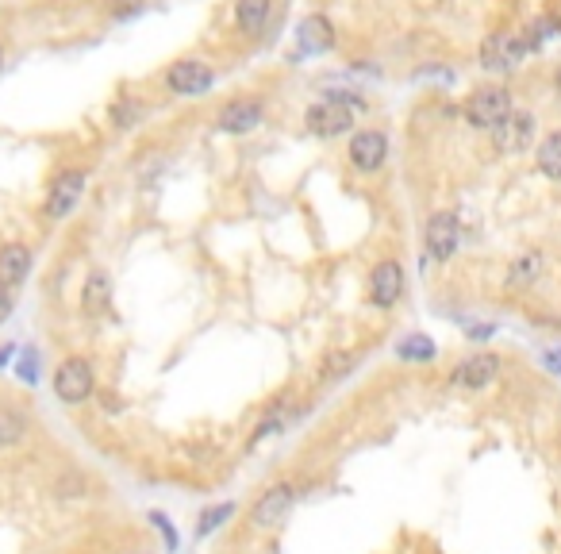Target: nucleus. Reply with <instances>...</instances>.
<instances>
[{
  "mask_svg": "<svg viewBox=\"0 0 561 554\" xmlns=\"http://www.w3.org/2000/svg\"><path fill=\"white\" fill-rule=\"evenodd\" d=\"M535 39H531V31L527 27H512V31H492L481 39V51H477V62H481V70L488 74H512L519 70L531 54H535Z\"/></svg>",
  "mask_w": 561,
  "mask_h": 554,
  "instance_id": "nucleus-1",
  "label": "nucleus"
},
{
  "mask_svg": "<svg viewBox=\"0 0 561 554\" xmlns=\"http://www.w3.org/2000/svg\"><path fill=\"white\" fill-rule=\"evenodd\" d=\"M515 112V93L508 85H477L462 104V120L473 131H496Z\"/></svg>",
  "mask_w": 561,
  "mask_h": 554,
  "instance_id": "nucleus-2",
  "label": "nucleus"
},
{
  "mask_svg": "<svg viewBox=\"0 0 561 554\" xmlns=\"http://www.w3.org/2000/svg\"><path fill=\"white\" fill-rule=\"evenodd\" d=\"M354 108H366L358 97H346V93H327L323 101H316L308 108V131L316 139H335L346 135L354 127Z\"/></svg>",
  "mask_w": 561,
  "mask_h": 554,
  "instance_id": "nucleus-3",
  "label": "nucleus"
},
{
  "mask_svg": "<svg viewBox=\"0 0 561 554\" xmlns=\"http://www.w3.org/2000/svg\"><path fill=\"white\" fill-rule=\"evenodd\" d=\"M488 139H492V151H496V154H508V158L535 151V143H538V116L531 112V108H515L512 116H508L504 124L496 127V131H488Z\"/></svg>",
  "mask_w": 561,
  "mask_h": 554,
  "instance_id": "nucleus-4",
  "label": "nucleus"
},
{
  "mask_svg": "<svg viewBox=\"0 0 561 554\" xmlns=\"http://www.w3.org/2000/svg\"><path fill=\"white\" fill-rule=\"evenodd\" d=\"M97 389V374H93V362L89 358H66L58 370H54V393L58 401L66 404H85Z\"/></svg>",
  "mask_w": 561,
  "mask_h": 554,
  "instance_id": "nucleus-5",
  "label": "nucleus"
},
{
  "mask_svg": "<svg viewBox=\"0 0 561 554\" xmlns=\"http://www.w3.org/2000/svg\"><path fill=\"white\" fill-rule=\"evenodd\" d=\"M212 85H216V70L208 62H200V58H181V62H173L166 70V89L173 97H189L193 101V97H204Z\"/></svg>",
  "mask_w": 561,
  "mask_h": 554,
  "instance_id": "nucleus-6",
  "label": "nucleus"
},
{
  "mask_svg": "<svg viewBox=\"0 0 561 554\" xmlns=\"http://www.w3.org/2000/svg\"><path fill=\"white\" fill-rule=\"evenodd\" d=\"M423 247L435 262H450L462 247V220L454 212H435L423 227Z\"/></svg>",
  "mask_w": 561,
  "mask_h": 554,
  "instance_id": "nucleus-7",
  "label": "nucleus"
},
{
  "mask_svg": "<svg viewBox=\"0 0 561 554\" xmlns=\"http://www.w3.org/2000/svg\"><path fill=\"white\" fill-rule=\"evenodd\" d=\"M346 158H350V166H354L358 174H377V170L389 162V135L377 131V127L358 131V135L350 139V147H346Z\"/></svg>",
  "mask_w": 561,
  "mask_h": 554,
  "instance_id": "nucleus-8",
  "label": "nucleus"
},
{
  "mask_svg": "<svg viewBox=\"0 0 561 554\" xmlns=\"http://www.w3.org/2000/svg\"><path fill=\"white\" fill-rule=\"evenodd\" d=\"M500 370H504V358L492 351H477L462 358L458 366H454V374L450 381L458 385V389H469V393H477V389H488L492 381L500 378Z\"/></svg>",
  "mask_w": 561,
  "mask_h": 554,
  "instance_id": "nucleus-9",
  "label": "nucleus"
},
{
  "mask_svg": "<svg viewBox=\"0 0 561 554\" xmlns=\"http://www.w3.org/2000/svg\"><path fill=\"white\" fill-rule=\"evenodd\" d=\"M296 497H300V493H296L293 481L269 485L266 493L254 501V508H250V524H254V528H273V524H281V520L293 512Z\"/></svg>",
  "mask_w": 561,
  "mask_h": 554,
  "instance_id": "nucleus-10",
  "label": "nucleus"
},
{
  "mask_svg": "<svg viewBox=\"0 0 561 554\" xmlns=\"http://www.w3.org/2000/svg\"><path fill=\"white\" fill-rule=\"evenodd\" d=\"M404 285H408V277H404V266L396 258L377 262L369 270V304L373 308H396V301L404 297Z\"/></svg>",
  "mask_w": 561,
  "mask_h": 554,
  "instance_id": "nucleus-11",
  "label": "nucleus"
},
{
  "mask_svg": "<svg viewBox=\"0 0 561 554\" xmlns=\"http://www.w3.org/2000/svg\"><path fill=\"white\" fill-rule=\"evenodd\" d=\"M85 170H66V174L54 177V185H50L47 193V204H43V216L47 220H66L70 212L77 208L81 201V193H85Z\"/></svg>",
  "mask_w": 561,
  "mask_h": 554,
  "instance_id": "nucleus-12",
  "label": "nucleus"
},
{
  "mask_svg": "<svg viewBox=\"0 0 561 554\" xmlns=\"http://www.w3.org/2000/svg\"><path fill=\"white\" fill-rule=\"evenodd\" d=\"M262 120H266V104L258 101V97H235V101H227L220 108L216 127H220L223 135H250Z\"/></svg>",
  "mask_w": 561,
  "mask_h": 554,
  "instance_id": "nucleus-13",
  "label": "nucleus"
},
{
  "mask_svg": "<svg viewBox=\"0 0 561 554\" xmlns=\"http://www.w3.org/2000/svg\"><path fill=\"white\" fill-rule=\"evenodd\" d=\"M546 274V254L531 247V251L515 254L512 262H508V270H504V289L508 293H527V289H535L538 281Z\"/></svg>",
  "mask_w": 561,
  "mask_h": 554,
  "instance_id": "nucleus-14",
  "label": "nucleus"
},
{
  "mask_svg": "<svg viewBox=\"0 0 561 554\" xmlns=\"http://www.w3.org/2000/svg\"><path fill=\"white\" fill-rule=\"evenodd\" d=\"M535 170L546 177V181L561 185V127L546 131L535 143Z\"/></svg>",
  "mask_w": 561,
  "mask_h": 554,
  "instance_id": "nucleus-15",
  "label": "nucleus"
},
{
  "mask_svg": "<svg viewBox=\"0 0 561 554\" xmlns=\"http://www.w3.org/2000/svg\"><path fill=\"white\" fill-rule=\"evenodd\" d=\"M27 274H31V251H27L24 243L0 247V285L4 289H16Z\"/></svg>",
  "mask_w": 561,
  "mask_h": 554,
  "instance_id": "nucleus-16",
  "label": "nucleus"
},
{
  "mask_svg": "<svg viewBox=\"0 0 561 554\" xmlns=\"http://www.w3.org/2000/svg\"><path fill=\"white\" fill-rule=\"evenodd\" d=\"M81 308H85V316H104V312L112 308V281H108L104 270H93V274L85 277Z\"/></svg>",
  "mask_w": 561,
  "mask_h": 554,
  "instance_id": "nucleus-17",
  "label": "nucleus"
},
{
  "mask_svg": "<svg viewBox=\"0 0 561 554\" xmlns=\"http://www.w3.org/2000/svg\"><path fill=\"white\" fill-rule=\"evenodd\" d=\"M266 20H269V0H239L235 4V24L246 35H262Z\"/></svg>",
  "mask_w": 561,
  "mask_h": 554,
  "instance_id": "nucleus-18",
  "label": "nucleus"
},
{
  "mask_svg": "<svg viewBox=\"0 0 561 554\" xmlns=\"http://www.w3.org/2000/svg\"><path fill=\"white\" fill-rule=\"evenodd\" d=\"M331 43H335V31L327 24V16H308L300 24V47L304 51H327Z\"/></svg>",
  "mask_w": 561,
  "mask_h": 554,
  "instance_id": "nucleus-19",
  "label": "nucleus"
},
{
  "mask_svg": "<svg viewBox=\"0 0 561 554\" xmlns=\"http://www.w3.org/2000/svg\"><path fill=\"white\" fill-rule=\"evenodd\" d=\"M27 435V420L16 408H0V447H16Z\"/></svg>",
  "mask_w": 561,
  "mask_h": 554,
  "instance_id": "nucleus-20",
  "label": "nucleus"
},
{
  "mask_svg": "<svg viewBox=\"0 0 561 554\" xmlns=\"http://www.w3.org/2000/svg\"><path fill=\"white\" fill-rule=\"evenodd\" d=\"M396 358H404V362H431V358H435V343H431L427 335H408V339L396 347Z\"/></svg>",
  "mask_w": 561,
  "mask_h": 554,
  "instance_id": "nucleus-21",
  "label": "nucleus"
},
{
  "mask_svg": "<svg viewBox=\"0 0 561 554\" xmlns=\"http://www.w3.org/2000/svg\"><path fill=\"white\" fill-rule=\"evenodd\" d=\"M139 116H143V108H139V101H131V97H120V101L112 104V127H120V131L139 124Z\"/></svg>",
  "mask_w": 561,
  "mask_h": 554,
  "instance_id": "nucleus-22",
  "label": "nucleus"
},
{
  "mask_svg": "<svg viewBox=\"0 0 561 554\" xmlns=\"http://www.w3.org/2000/svg\"><path fill=\"white\" fill-rule=\"evenodd\" d=\"M350 366H354V354L350 351H335L327 362H323V374L319 378L323 381H339V378H346L350 374Z\"/></svg>",
  "mask_w": 561,
  "mask_h": 554,
  "instance_id": "nucleus-23",
  "label": "nucleus"
},
{
  "mask_svg": "<svg viewBox=\"0 0 561 554\" xmlns=\"http://www.w3.org/2000/svg\"><path fill=\"white\" fill-rule=\"evenodd\" d=\"M235 512V504H216V508H208V512H200V528H196V535H208V531L223 528V520Z\"/></svg>",
  "mask_w": 561,
  "mask_h": 554,
  "instance_id": "nucleus-24",
  "label": "nucleus"
},
{
  "mask_svg": "<svg viewBox=\"0 0 561 554\" xmlns=\"http://www.w3.org/2000/svg\"><path fill=\"white\" fill-rule=\"evenodd\" d=\"M150 520H154V524H158V531H162V535H166V543H177V535H173V528H170V520H166V516H162V512H154V516H150Z\"/></svg>",
  "mask_w": 561,
  "mask_h": 554,
  "instance_id": "nucleus-25",
  "label": "nucleus"
},
{
  "mask_svg": "<svg viewBox=\"0 0 561 554\" xmlns=\"http://www.w3.org/2000/svg\"><path fill=\"white\" fill-rule=\"evenodd\" d=\"M8 316H12V297H8V289L0 285V324H4Z\"/></svg>",
  "mask_w": 561,
  "mask_h": 554,
  "instance_id": "nucleus-26",
  "label": "nucleus"
},
{
  "mask_svg": "<svg viewBox=\"0 0 561 554\" xmlns=\"http://www.w3.org/2000/svg\"><path fill=\"white\" fill-rule=\"evenodd\" d=\"M488 335H492V324L488 328H469V339H477V343H485Z\"/></svg>",
  "mask_w": 561,
  "mask_h": 554,
  "instance_id": "nucleus-27",
  "label": "nucleus"
},
{
  "mask_svg": "<svg viewBox=\"0 0 561 554\" xmlns=\"http://www.w3.org/2000/svg\"><path fill=\"white\" fill-rule=\"evenodd\" d=\"M550 85H554V97L561 101V62L554 66V77H550Z\"/></svg>",
  "mask_w": 561,
  "mask_h": 554,
  "instance_id": "nucleus-28",
  "label": "nucleus"
},
{
  "mask_svg": "<svg viewBox=\"0 0 561 554\" xmlns=\"http://www.w3.org/2000/svg\"><path fill=\"white\" fill-rule=\"evenodd\" d=\"M8 354H12V351H0V366H4V362H8Z\"/></svg>",
  "mask_w": 561,
  "mask_h": 554,
  "instance_id": "nucleus-29",
  "label": "nucleus"
},
{
  "mask_svg": "<svg viewBox=\"0 0 561 554\" xmlns=\"http://www.w3.org/2000/svg\"><path fill=\"white\" fill-rule=\"evenodd\" d=\"M0 66H4V43H0Z\"/></svg>",
  "mask_w": 561,
  "mask_h": 554,
  "instance_id": "nucleus-30",
  "label": "nucleus"
}]
</instances>
